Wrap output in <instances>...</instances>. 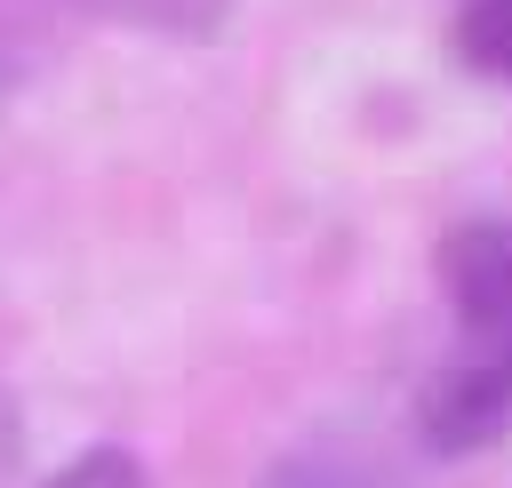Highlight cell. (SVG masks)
Masks as SVG:
<instances>
[{"label": "cell", "instance_id": "3957f363", "mask_svg": "<svg viewBox=\"0 0 512 488\" xmlns=\"http://www.w3.org/2000/svg\"><path fill=\"white\" fill-rule=\"evenodd\" d=\"M456 56H464L480 80H504V88H512V0H464V16H456Z\"/></svg>", "mask_w": 512, "mask_h": 488}, {"label": "cell", "instance_id": "5b68a950", "mask_svg": "<svg viewBox=\"0 0 512 488\" xmlns=\"http://www.w3.org/2000/svg\"><path fill=\"white\" fill-rule=\"evenodd\" d=\"M96 8H112V16H144V24H216L224 16V0H96Z\"/></svg>", "mask_w": 512, "mask_h": 488}, {"label": "cell", "instance_id": "277c9868", "mask_svg": "<svg viewBox=\"0 0 512 488\" xmlns=\"http://www.w3.org/2000/svg\"><path fill=\"white\" fill-rule=\"evenodd\" d=\"M48 488H152V480H144V464H136L128 448H88V456H72Z\"/></svg>", "mask_w": 512, "mask_h": 488}, {"label": "cell", "instance_id": "7a4b0ae2", "mask_svg": "<svg viewBox=\"0 0 512 488\" xmlns=\"http://www.w3.org/2000/svg\"><path fill=\"white\" fill-rule=\"evenodd\" d=\"M448 320L464 344H512V216H464L432 248Z\"/></svg>", "mask_w": 512, "mask_h": 488}, {"label": "cell", "instance_id": "6da1fadb", "mask_svg": "<svg viewBox=\"0 0 512 488\" xmlns=\"http://www.w3.org/2000/svg\"><path fill=\"white\" fill-rule=\"evenodd\" d=\"M416 424L440 456H472L512 432V344H456L416 400Z\"/></svg>", "mask_w": 512, "mask_h": 488}]
</instances>
